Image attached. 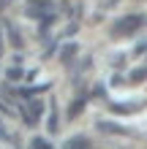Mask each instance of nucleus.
Returning a JSON list of instances; mask_svg holds the SVG:
<instances>
[{
  "label": "nucleus",
  "mask_w": 147,
  "mask_h": 149,
  "mask_svg": "<svg viewBox=\"0 0 147 149\" xmlns=\"http://www.w3.org/2000/svg\"><path fill=\"white\" fill-rule=\"evenodd\" d=\"M144 24V16L142 14H128V16H120V19L112 24V36L115 38H123V36H134Z\"/></svg>",
  "instance_id": "1"
},
{
  "label": "nucleus",
  "mask_w": 147,
  "mask_h": 149,
  "mask_svg": "<svg viewBox=\"0 0 147 149\" xmlns=\"http://www.w3.org/2000/svg\"><path fill=\"white\" fill-rule=\"evenodd\" d=\"M41 114H44L41 100H30V103H27V109L22 111V117H25V122H27V125H36V122L41 119Z\"/></svg>",
  "instance_id": "2"
},
{
  "label": "nucleus",
  "mask_w": 147,
  "mask_h": 149,
  "mask_svg": "<svg viewBox=\"0 0 147 149\" xmlns=\"http://www.w3.org/2000/svg\"><path fill=\"white\" fill-rule=\"evenodd\" d=\"M98 130H106V133H115V136H134L131 127H123V125L109 122V119H98Z\"/></svg>",
  "instance_id": "3"
},
{
  "label": "nucleus",
  "mask_w": 147,
  "mask_h": 149,
  "mask_svg": "<svg viewBox=\"0 0 147 149\" xmlns=\"http://www.w3.org/2000/svg\"><path fill=\"white\" fill-rule=\"evenodd\" d=\"M139 109H144V100H131V103H112L115 114H136Z\"/></svg>",
  "instance_id": "4"
},
{
  "label": "nucleus",
  "mask_w": 147,
  "mask_h": 149,
  "mask_svg": "<svg viewBox=\"0 0 147 149\" xmlns=\"http://www.w3.org/2000/svg\"><path fill=\"white\" fill-rule=\"evenodd\" d=\"M63 149H93V146H90V141L84 136H74V138H68L63 144Z\"/></svg>",
  "instance_id": "5"
},
{
  "label": "nucleus",
  "mask_w": 147,
  "mask_h": 149,
  "mask_svg": "<svg viewBox=\"0 0 147 149\" xmlns=\"http://www.w3.org/2000/svg\"><path fill=\"white\" fill-rule=\"evenodd\" d=\"M30 149H55V146H52V144L46 141V138L36 136V138H33V141H30Z\"/></svg>",
  "instance_id": "6"
},
{
  "label": "nucleus",
  "mask_w": 147,
  "mask_h": 149,
  "mask_svg": "<svg viewBox=\"0 0 147 149\" xmlns=\"http://www.w3.org/2000/svg\"><path fill=\"white\" fill-rule=\"evenodd\" d=\"M82 106H84V100H76V103H74V106H71V109H68V119H74V117H76V114H79V111H82Z\"/></svg>",
  "instance_id": "7"
},
{
  "label": "nucleus",
  "mask_w": 147,
  "mask_h": 149,
  "mask_svg": "<svg viewBox=\"0 0 147 149\" xmlns=\"http://www.w3.org/2000/svg\"><path fill=\"white\" fill-rule=\"evenodd\" d=\"M49 130L52 133L57 130V111H52V117H49Z\"/></svg>",
  "instance_id": "8"
},
{
  "label": "nucleus",
  "mask_w": 147,
  "mask_h": 149,
  "mask_svg": "<svg viewBox=\"0 0 147 149\" xmlns=\"http://www.w3.org/2000/svg\"><path fill=\"white\" fill-rule=\"evenodd\" d=\"M8 79H22V68H19V71L11 68V71H8Z\"/></svg>",
  "instance_id": "9"
},
{
  "label": "nucleus",
  "mask_w": 147,
  "mask_h": 149,
  "mask_svg": "<svg viewBox=\"0 0 147 149\" xmlns=\"http://www.w3.org/2000/svg\"><path fill=\"white\" fill-rule=\"evenodd\" d=\"M144 52H147V41H142L139 46H136V54H144Z\"/></svg>",
  "instance_id": "10"
}]
</instances>
